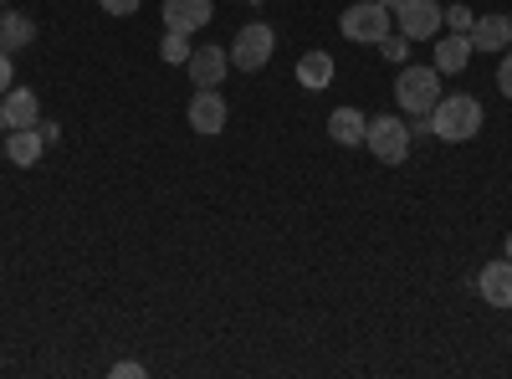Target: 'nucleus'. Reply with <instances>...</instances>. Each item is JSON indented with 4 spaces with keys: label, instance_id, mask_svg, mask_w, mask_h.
I'll use <instances>...</instances> for the list:
<instances>
[{
    "label": "nucleus",
    "instance_id": "f257e3e1",
    "mask_svg": "<svg viewBox=\"0 0 512 379\" xmlns=\"http://www.w3.org/2000/svg\"><path fill=\"white\" fill-rule=\"evenodd\" d=\"M431 134L441 144H466V139H477L482 134V103L472 93H441V103L431 108Z\"/></svg>",
    "mask_w": 512,
    "mask_h": 379
},
{
    "label": "nucleus",
    "instance_id": "f03ea898",
    "mask_svg": "<svg viewBox=\"0 0 512 379\" xmlns=\"http://www.w3.org/2000/svg\"><path fill=\"white\" fill-rule=\"evenodd\" d=\"M395 98L410 118H431V108L441 103V72L436 67H400Z\"/></svg>",
    "mask_w": 512,
    "mask_h": 379
},
{
    "label": "nucleus",
    "instance_id": "7ed1b4c3",
    "mask_svg": "<svg viewBox=\"0 0 512 379\" xmlns=\"http://www.w3.org/2000/svg\"><path fill=\"white\" fill-rule=\"evenodd\" d=\"M226 52H231V67L236 72H262L272 62V52H277V31L262 26V21H251V26L236 31V41H231Z\"/></svg>",
    "mask_w": 512,
    "mask_h": 379
},
{
    "label": "nucleus",
    "instance_id": "20e7f679",
    "mask_svg": "<svg viewBox=\"0 0 512 379\" xmlns=\"http://www.w3.org/2000/svg\"><path fill=\"white\" fill-rule=\"evenodd\" d=\"M338 26H344V36L359 41V47H379V41L395 31V11H384L379 0H359V6L344 11V21H338Z\"/></svg>",
    "mask_w": 512,
    "mask_h": 379
},
{
    "label": "nucleus",
    "instance_id": "39448f33",
    "mask_svg": "<svg viewBox=\"0 0 512 379\" xmlns=\"http://www.w3.org/2000/svg\"><path fill=\"white\" fill-rule=\"evenodd\" d=\"M364 144H369V154H374L379 164H405V154H410V123L379 113V118H369Z\"/></svg>",
    "mask_w": 512,
    "mask_h": 379
},
{
    "label": "nucleus",
    "instance_id": "423d86ee",
    "mask_svg": "<svg viewBox=\"0 0 512 379\" xmlns=\"http://www.w3.org/2000/svg\"><path fill=\"white\" fill-rule=\"evenodd\" d=\"M441 26H446V6H436V0H400L395 6V31L405 41H431Z\"/></svg>",
    "mask_w": 512,
    "mask_h": 379
},
{
    "label": "nucleus",
    "instance_id": "0eeeda50",
    "mask_svg": "<svg viewBox=\"0 0 512 379\" xmlns=\"http://www.w3.org/2000/svg\"><path fill=\"white\" fill-rule=\"evenodd\" d=\"M190 129L200 139H216L226 129V98H221V88H195V98H190Z\"/></svg>",
    "mask_w": 512,
    "mask_h": 379
},
{
    "label": "nucleus",
    "instance_id": "6e6552de",
    "mask_svg": "<svg viewBox=\"0 0 512 379\" xmlns=\"http://www.w3.org/2000/svg\"><path fill=\"white\" fill-rule=\"evenodd\" d=\"M210 21H216V0H164V31L195 36Z\"/></svg>",
    "mask_w": 512,
    "mask_h": 379
},
{
    "label": "nucleus",
    "instance_id": "1a4fd4ad",
    "mask_svg": "<svg viewBox=\"0 0 512 379\" xmlns=\"http://www.w3.org/2000/svg\"><path fill=\"white\" fill-rule=\"evenodd\" d=\"M185 67H190L195 88H221L226 72H231V52H226V47H195Z\"/></svg>",
    "mask_w": 512,
    "mask_h": 379
},
{
    "label": "nucleus",
    "instance_id": "9d476101",
    "mask_svg": "<svg viewBox=\"0 0 512 379\" xmlns=\"http://www.w3.org/2000/svg\"><path fill=\"white\" fill-rule=\"evenodd\" d=\"M477 292L492 308H512V262H487L477 277Z\"/></svg>",
    "mask_w": 512,
    "mask_h": 379
},
{
    "label": "nucleus",
    "instance_id": "9b49d317",
    "mask_svg": "<svg viewBox=\"0 0 512 379\" xmlns=\"http://www.w3.org/2000/svg\"><path fill=\"white\" fill-rule=\"evenodd\" d=\"M364 134H369V118H364L359 108H333V118H328V139H338V149H359Z\"/></svg>",
    "mask_w": 512,
    "mask_h": 379
},
{
    "label": "nucleus",
    "instance_id": "f8f14e48",
    "mask_svg": "<svg viewBox=\"0 0 512 379\" xmlns=\"http://www.w3.org/2000/svg\"><path fill=\"white\" fill-rule=\"evenodd\" d=\"M472 47H477V52H507V47H512V21H507L502 11H497V16H477Z\"/></svg>",
    "mask_w": 512,
    "mask_h": 379
},
{
    "label": "nucleus",
    "instance_id": "ddd939ff",
    "mask_svg": "<svg viewBox=\"0 0 512 379\" xmlns=\"http://www.w3.org/2000/svg\"><path fill=\"white\" fill-rule=\"evenodd\" d=\"M0 118H6V129H31V123H41V103L31 88H11L6 103H0Z\"/></svg>",
    "mask_w": 512,
    "mask_h": 379
},
{
    "label": "nucleus",
    "instance_id": "4468645a",
    "mask_svg": "<svg viewBox=\"0 0 512 379\" xmlns=\"http://www.w3.org/2000/svg\"><path fill=\"white\" fill-rule=\"evenodd\" d=\"M472 52H477V47H472V36H456V31L441 36V41H436V72H441V77H446V72H466Z\"/></svg>",
    "mask_w": 512,
    "mask_h": 379
},
{
    "label": "nucleus",
    "instance_id": "2eb2a0df",
    "mask_svg": "<svg viewBox=\"0 0 512 379\" xmlns=\"http://www.w3.org/2000/svg\"><path fill=\"white\" fill-rule=\"evenodd\" d=\"M297 82H303L308 93H323L333 82V57L328 52H303L297 57Z\"/></svg>",
    "mask_w": 512,
    "mask_h": 379
},
{
    "label": "nucleus",
    "instance_id": "dca6fc26",
    "mask_svg": "<svg viewBox=\"0 0 512 379\" xmlns=\"http://www.w3.org/2000/svg\"><path fill=\"white\" fill-rule=\"evenodd\" d=\"M41 149H47V139H41L36 123L31 129H11V139H6V154H11V164H21V170H31V164L41 159Z\"/></svg>",
    "mask_w": 512,
    "mask_h": 379
},
{
    "label": "nucleus",
    "instance_id": "f3484780",
    "mask_svg": "<svg viewBox=\"0 0 512 379\" xmlns=\"http://www.w3.org/2000/svg\"><path fill=\"white\" fill-rule=\"evenodd\" d=\"M31 41H36V21L31 16H0V52H21V47H31Z\"/></svg>",
    "mask_w": 512,
    "mask_h": 379
},
{
    "label": "nucleus",
    "instance_id": "a211bd4d",
    "mask_svg": "<svg viewBox=\"0 0 512 379\" xmlns=\"http://www.w3.org/2000/svg\"><path fill=\"white\" fill-rule=\"evenodd\" d=\"M190 52H195V47H190V36H185V31H164L159 57H164L169 67H175V62H190Z\"/></svg>",
    "mask_w": 512,
    "mask_h": 379
},
{
    "label": "nucleus",
    "instance_id": "6ab92c4d",
    "mask_svg": "<svg viewBox=\"0 0 512 379\" xmlns=\"http://www.w3.org/2000/svg\"><path fill=\"white\" fill-rule=\"evenodd\" d=\"M472 26H477V16L466 11V6H446V31H456V36H472Z\"/></svg>",
    "mask_w": 512,
    "mask_h": 379
},
{
    "label": "nucleus",
    "instance_id": "aec40b11",
    "mask_svg": "<svg viewBox=\"0 0 512 379\" xmlns=\"http://www.w3.org/2000/svg\"><path fill=\"white\" fill-rule=\"evenodd\" d=\"M379 52H384V62H405V57H410V41H405L400 31H390V36L379 41Z\"/></svg>",
    "mask_w": 512,
    "mask_h": 379
},
{
    "label": "nucleus",
    "instance_id": "412c9836",
    "mask_svg": "<svg viewBox=\"0 0 512 379\" xmlns=\"http://www.w3.org/2000/svg\"><path fill=\"white\" fill-rule=\"evenodd\" d=\"M497 88H502V98H512V47H507L502 62H497Z\"/></svg>",
    "mask_w": 512,
    "mask_h": 379
},
{
    "label": "nucleus",
    "instance_id": "4be33fe9",
    "mask_svg": "<svg viewBox=\"0 0 512 379\" xmlns=\"http://www.w3.org/2000/svg\"><path fill=\"white\" fill-rule=\"evenodd\" d=\"M108 16H139V0H98Z\"/></svg>",
    "mask_w": 512,
    "mask_h": 379
},
{
    "label": "nucleus",
    "instance_id": "5701e85b",
    "mask_svg": "<svg viewBox=\"0 0 512 379\" xmlns=\"http://www.w3.org/2000/svg\"><path fill=\"white\" fill-rule=\"evenodd\" d=\"M11 77H16V67H11V52H0V98H6V93L16 88Z\"/></svg>",
    "mask_w": 512,
    "mask_h": 379
},
{
    "label": "nucleus",
    "instance_id": "b1692460",
    "mask_svg": "<svg viewBox=\"0 0 512 379\" xmlns=\"http://www.w3.org/2000/svg\"><path fill=\"white\" fill-rule=\"evenodd\" d=\"M113 374H118V379H139L144 364H139V359H123V364H113Z\"/></svg>",
    "mask_w": 512,
    "mask_h": 379
},
{
    "label": "nucleus",
    "instance_id": "393cba45",
    "mask_svg": "<svg viewBox=\"0 0 512 379\" xmlns=\"http://www.w3.org/2000/svg\"><path fill=\"white\" fill-rule=\"evenodd\" d=\"M36 129H41V139H47V144H57V139H62V129H57V123H47V118H41Z\"/></svg>",
    "mask_w": 512,
    "mask_h": 379
},
{
    "label": "nucleus",
    "instance_id": "a878e982",
    "mask_svg": "<svg viewBox=\"0 0 512 379\" xmlns=\"http://www.w3.org/2000/svg\"><path fill=\"white\" fill-rule=\"evenodd\" d=\"M379 6H384V11H395V6H400V0H379Z\"/></svg>",
    "mask_w": 512,
    "mask_h": 379
},
{
    "label": "nucleus",
    "instance_id": "bb28decb",
    "mask_svg": "<svg viewBox=\"0 0 512 379\" xmlns=\"http://www.w3.org/2000/svg\"><path fill=\"white\" fill-rule=\"evenodd\" d=\"M507 262H512V236H507Z\"/></svg>",
    "mask_w": 512,
    "mask_h": 379
},
{
    "label": "nucleus",
    "instance_id": "cd10ccee",
    "mask_svg": "<svg viewBox=\"0 0 512 379\" xmlns=\"http://www.w3.org/2000/svg\"><path fill=\"white\" fill-rule=\"evenodd\" d=\"M0 134H6V118H0Z\"/></svg>",
    "mask_w": 512,
    "mask_h": 379
}]
</instances>
